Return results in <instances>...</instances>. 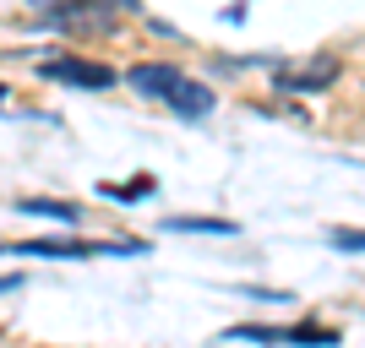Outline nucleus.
Here are the masks:
<instances>
[{"label": "nucleus", "mask_w": 365, "mask_h": 348, "mask_svg": "<svg viewBox=\"0 0 365 348\" xmlns=\"http://www.w3.org/2000/svg\"><path fill=\"white\" fill-rule=\"evenodd\" d=\"M125 88L142 93V98H158V104H169L180 120H207V115H213V104H218L207 82H197V76L175 71V65H164V60H137L131 71H125Z\"/></svg>", "instance_id": "nucleus-1"}, {"label": "nucleus", "mask_w": 365, "mask_h": 348, "mask_svg": "<svg viewBox=\"0 0 365 348\" xmlns=\"http://www.w3.org/2000/svg\"><path fill=\"white\" fill-rule=\"evenodd\" d=\"M6 256H49V261H88V256H148V240H28Z\"/></svg>", "instance_id": "nucleus-2"}, {"label": "nucleus", "mask_w": 365, "mask_h": 348, "mask_svg": "<svg viewBox=\"0 0 365 348\" xmlns=\"http://www.w3.org/2000/svg\"><path fill=\"white\" fill-rule=\"evenodd\" d=\"M38 76H44V82H61V88H82V93H109V88L125 82L115 65L82 60V55H49V60L38 65Z\"/></svg>", "instance_id": "nucleus-3"}, {"label": "nucleus", "mask_w": 365, "mask_h": 348, "mask_svg": "<svg viewBox=\"0 0 365 348\" xmlns=\"http://www.w3.org/2000/svg\"><path fill=\"white\" fill-rule=\"evenodd\" d=\"M38 11H44V22H76V16H93V11H137V0H33Z\"/></svg>", "instance_id": "nucleus-4"}, {"label": "nucleus", "mask_w": 365, "mask_h": 348, "mask_svg": "<svg viewBox=\"0 0 365 348\" xmlns=\"http://www.w3.org/2000/svg\"><path fill=\"white\" fill-rule=\"evenodd\" d=\"M16 212H28V218H49V223H61V228H82V207L55 201V196H22V201H16Z\"/></svg>", "instance_id": "nucleus-5"}, {"label": "nucleus", "mask_w": 365, "mask_h": 348, "mask_svg": "<svg viewBox=\"0 0 365 348\" xmlns=\"http://www.w3.org/2000/svg\"><path fill=\"white\" fill-rule=\"evenodd\" d=\"M164 234H240L235 218H175L164 212Z\"/></svg>", "instance_id": "nucleus-6"}, {"label": "nucleus", "mask_w": 365, "mask_h": 348, "mask_svg": "<svg viewBox=\"0 0 365 348\" xmlns=\"http://www.w3.org/2000/svg\"><path fill=\"white\" fill-rule=\"evenodd\" d=\"M333 76H338V65H333V60H322L317 71L284 76V82H278V88H284V93H322V88H333Z\"/></svg>", "instance_id": "nucleus-7"}, {"label": "nucleus", "mask_w": 365, "mask_h": 348, "mask_svg": "<svg viewBox=\"0 0 365 348\" xmlns=\"http://www.w3.org/2000/svg\"><path fill=\"white\" fill-rule=\"evenodd\" d=\"M327 240H333V251H344V256H365V228H333Z\"/></svg>", "instance_id": "nucleus-8"}, {"label": "nucleus", "mask_w": 365, "mask_h": 348, "mask_svg": "<svg viewBox=\"0 0 365 348\" xmlns=\"http://www.w3.org/2000/svg\"><path fill=\"white\" fill-rule=\"evenodd\" d=\"M98 191H104L109 201H125V207H131V201H142L153 191V180H137V185H98Z\"/></svg>", "instance_id": "nucleus-9"}, {"label": "nucleus", "mask_w": 365, "mask_h": 348, "mask_svg": "<svg viewBox=\"0 0 365 348\" xmlns=\"http://www.w3.org/2000/svg\"><path fill=\"white\" fill-rule=\"evenodd\" d=\"M22 288V273H0V294H16Z\"/></svg>", "instance_id": "nucleus-10"}]
</instances>
